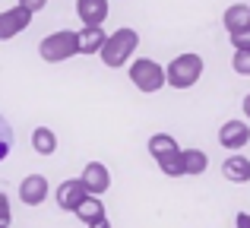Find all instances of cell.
Here are the masks:
<instances>
[{
	"instance_id": "d4e9b609",
	"label": "cell",
	"mask_w": 250,
	"mask_h": 228,
	"mask_svg": "<svg viewBox=\"0 0 250 228\" xmlns=\"http://www.w3.org/2000/svg\"><path fill=\"white\" fill-rule=\"evenodd\" d=\"M244 117L250 121V92H247V99H244Z\"/></svg>"
},
{
	"instance_id": "ffe728a7",
	"label": "cell",
	"mask_w": 250,
	"mask_h": 228,
	"mask_svg": "<svg viewBox=\"0 0 250 228\" xmlns=\"http://www.w3.org/2000/svg\"><path fill=\"white\" fill-rule=\"evenodd\" d=\"M231 70H234L238 76H250V51H234Z\"/></svg>"
},
{
	"instance_id": "8992f818",
	"label": "cell",
	"mask_w": 250,
	"mask_h": 228,
	"mask_svg": "<svg viewBox=\"0 0 250 228\" xmlns=\"http://www.w3.org/2000/svg\"><path fill=\"white\" fill-rule=\"evenodd\" d=\"M80 181H83V187H85L89 197H104V193L111 190V171H108L104 162H89V165L83 168Z\"/></svg>"
},
{
	"instance_id": "7402d4cb",
	"label": "cell",
	"mask_w": 250,
	"mask_h": 228,
	"mask_svg": "<svg viewBox=\"0 0 250 228\" xmlns=\"http://www.w3.org/2000/svg\"><path fill=\"white\" fill-rule=\"evenodd\" d=\"M13 222V206H10V197L0 193V228H10Z\"/></svg>"
},
{
	"instance_id": "9a60e30c",
	"label": "cell",
	"mask_w": 250,
	"mask_h": 228,
	"mask_svg": "<svg viewBox=\"0 0 250 228\" xmlns=\"http://www.w3.org/2000/svg\"><path fill=\"white\" fill-rule=\"evenodd\" d=\"M76 219H80V222H85V225H95V222H102V219H108L102 197H85L83 203L76 206Z\"/></svg>"
},
{
	"instance_id": "5b68a950",
	"label": "cell",
	"mask_w": 250,
	"mask_h": 228,
	"mask_svg": "<svg viewBox=\"0 0 250 228\" xmlns=\"http://www.w3.org/2000/svg\"><path fill=\"white\" fill-rule=\"evenodd\" d=\"M32 16H35V13H32L29 6H22V3L3 10L0 13V41H10V38L19 35V32H25L32 25Z\"/></svg>"
},
{
	"instance_id": "cb8c5ba5",
	"label": "cell",
	"mask_w": 250,
	"mask_h": 228,
	"mask_svg": "<svg viewBox=\"0 0 250 228\" xmlns=\"http://www.w3.org/2000/svg\"><path fill=\"white\" fill-rule=\"evenodd\" d=\"M44 3H48V0H25L22 6H29L32 13H38V10H44Z\"/></svg>"
},
{
	"instance_id": "4fadbf2b",
	"label": "cell",
	"mask_w": 250,
	"mask_h": 228,
	"mask_svg": "<svg viewBox=\"0 0 250 228\" xmlns=\"http://www.w3.org/2000/svg\"><path fill=\"white\" fill-rule=\"evenodd\" d=\"M181 162H184V178H200L209 168V155L203 149H181Z\"/></svg>"
},
{
	"instance_id": "8fae6325",
	"label": "cell",
	"mask_w": 250,
	"mask_h": 228,
	"mask_svg": "<svg viewBox=\"0 0 250 228\" xmlns=\"http://www.w3.org/2000/svg\"><path fill=\"white\" fill-rule=\"evenodd\" d=\"M222 174L231 184H250V159L241 152H231L225 159V165H222Z\"/></svg>"
},
{
	"instance_id": "d6986e66",
	"label": "cell",
	"mask_w": 250,
	"mask_h": 228,
	"mask_svg": "<svg viewBox=\"0 0 250 228\" xmlns=\"http://www.w3.org/2000/svg\"><path fill=\"white\" fill-rule=\"evenodd\" d=\"M10 152H13V127H10V121L0 114V162Z\"/></svg>"
},
{
	"instance_id": "30bf717a",
	"label": "cell",
	"mask_w": 250,
	"mask_h": 228,
	"mask_svg": "<svg viewBox=\"0 0 250 228\" xmlns=\"http://www.w3.org/2000/svg\"><path fill=\"white\" fill-rule=\"evenodd\" d=\"M111 6L108 0H76V16L83 25H104Z\"/></svg>"
},
{
	"instance_id": "44dd1931",
	"label": "cell",
	"mask_w": 250,
	"mask_h": 228,
	"mask_svg": "<svg viewBox=\"0 0 250 228\" xmlns=\"http://www.w3.org/2000/svg\"><path fill=\"white\" fill-rule=\"evenodd\" d=\"M228 41H231L234 51H250V25H247V29H241V32H231Z\"/></svg>"
},
{
	"instance_id": "ba28073f",
	"label": "cell",
	"mask_w": 250,
	"mask_h": 228,
	"mask_svg": "<svg viewBox=\"0 0 250 228\" xmlns=\"http://www.w3.org/2000/svg\"><path fill=\"white\" fill-rule=\"evenodd\" d=\"M48 178L44 174H29V178H22V184H19V200H22L25 206H42L44 200H48Z\"/></svg>"
},
{
	"instance_id": "4316f807",
	"label": "cell",
	"mask_w": 250,
	"mask_h": 228,
	"mask_svg": "<svg viewBox=\"0 0 250 228\" xmlns=\"http://www.w3.org/2000/svg\"><path fill=\"white\" fill-rule=\"evenodd\" d=\"M16 3H25V0H16Z\"/></svg>"
},
{
	"instance_id": "7c38bea8",
	"label": "cell",
	"mask_w": 250,
	"mask_h": 228,
	"mask_svg": "<svg viewBox=\"0 0 250 228\" xmlns=\"http://www.w3.org/2000/svg\"><path fill=\"white\" fill-rule=\"evenodd\" d=\"M104 38H108L104 25H83V29L76 32L80 54H98V51H102V44H104Z\"/></svg>"
},
{
	"instance_id": "9c48e42d",
	"label": "cell",
	"mask_w": 250,
	"mask_h": 228,
	"mask_svg": "<svg viewBox=\"0 0 250 228\" xmlns=\"http://www.w3.org/2000/svg\"><path fill=\"white\" fill-rule=\"evenodd\" d=\"M54 197H57V206H61L63 212H76V206H80L89 193H85V187H83L80 178H67L61 187H57Z\"/></svg>"
},
{
	"instance_id": "2e32d148",
	"label": "cell",
	"mask_w": 250,
	"mask_h": 228,
	"mask_svg": "<svg viewBox=\"0 0 250 228\" xmlns=\"http://www.w3.org/2000/svg\"><path fill=\"white\" fill-rule=\"evenodd\" d=\"M32 149L38 155H54L57 152V133L51 127H35L32 130Z\"/></svg>"
},
{
	"instance_id": "277c9868",
	"label": "cell",
	"mask_w": 250,
	"mask_h": 228,
	"mask_svg": "<svg viewBox=\"0 0 250 228\" xmlns=\"http://www.w3.org/2000/svg\"><path fill=\"white\" fill-rule=\"evenodd\" d=\"M130 83L140 92L155 95L165 89V67L152 57H136V61H130Z\"/></svg>"
},
{
	"instance_id": "603a6c76",
	"label": "cell",
	"mask_w": 250,
	"mask_h": 228,
	"mask_svg": "<svg viewBox=\"0 0 250 228\" xmlns=\"http://www.w3.org/2000/svg\"><path fill=\"white\" fill-rule=\"evenodd\" d=\"M234 228H250V212H238L234 216Z\"/></svg>"
},
{
	"instance_id": "e0dca14e",
	"label": "cell",
	"mask_w": 250,
	"mask_h": 228,
	"mask_svg": "<svg viewBox=\"0 0 250 228\" xmlns=\"http://www.w3.org/2000/svg\"><path fill=\"white\" fill-rule=\"evenodd\" d=\"M146 149H149V155H152V159H162V155L174 152V149H181V146H177V140L171 133H152Z\"/></svg>"
},
{
	"instance_id": "5bb4252c",
	"label": "cell",
	"mask_w": 250,
	"mask_h": 228,
	"mask_svg": "<svg viewBox=\"0 0 250 228\" xmlns=\"http://www.w3.org/2000/svg\"><path fill=\"white\" fill-rule=\"evenodd\" d=\"M222 25H225V32L231 35V32H241L250 25V6L247 3H231L225 10V16H222Z\"/></svg>"
},
{
	"instance_id": "7a4b0ae2",
	"label": "cell",
	"mask_w": 250,
	"mask_h": 228,
	"mask_svg": "<svg viewBox=\"0 0 250 228\" xmlns=\"http://www.w3.org/2000/svg\"><path fill=\"white\" fill-rule=\"evenodd\" d=\"M203 57L196 51H184V54L171 57V63L165 67V86L171 89H193L203 76Z\"/></svg>"
},
{
	"instance_id": "3957f363",
	"label": "cell",
	"mask_w": 250,
	"mask_h": 228,
	"mask_svg": "<svg viewBox=\"0 0 250 228\" xmlns=\"http://www.w3.org/2000/svg\"><path fill=\"white\" fill-rule=\"evenodd\" d=\"M38 54H42L44 63H63L70 57L80 54V41H76V32L61 29V32H51V35L42 38L38 44Z\"/></svg>"
},
{
	"instance_id": "52a82bcc",
	"label": "cell",
	"mask_w": 250,
	"mask_h": 228,
	"mask_svg": "<svg viewBox=\"0 0 250 228\" xmlns=\"http://www.w3.org/2000/svg\"><path fill=\"white\" fill-rule=\"evenodd\" d=\"M219 143H222V149H228V152H241V149L250 143V127H247V121H225L219 127Z\"/></svg>"
},
{
	"instance_id": "484cf974",
	"label": "cell",
	"mask_w": 250,
	"mask_h": 228,
	"mask_svg": "<svg viewBox=\"0 0 250 228\" xmlns=\"http://www.w3.org/2000/svg\"><path fill=\"white\" fill-rule=\"evenodd\" d=\"M89 228H111V222H108V219H102V222H95V225H89Z\"/></svg>"
},
{
	"instance_id": "6da1fadb",
	"label": "cell",
	"mask_w": 250,
	"mask_h": 228,
	"mask_svg": "<svg viewBox=\"0 0 250 228\" xmlns=\"http://www.w3.org/2000/svg\"><path fill=\"white\" fill-rule=\"evenodd\" d=\"M136 51H140V32L130 29V25H121L117 32H111V35L104 38V44H102V51H98V57H102L104 67L121 70V67H127V63L133 61Z\"/></svg>"
},
{
	"instance_id": "ac0fdd59",
	"label": "cell",
	"mask_w": 250,
	"mask_h": 228,
	"mask_svg": "<svg viewBox=\"0 0 250 228\" xmlns=\"http://www.w3.org/2000/svg\"><path fill=\"white\" fill-rule=\"evenodd\" d=\"M162 168V174L165 178H184V162H181V149H174V152L162 155V159H155Z\"/></svg>"
}]
</instances>
